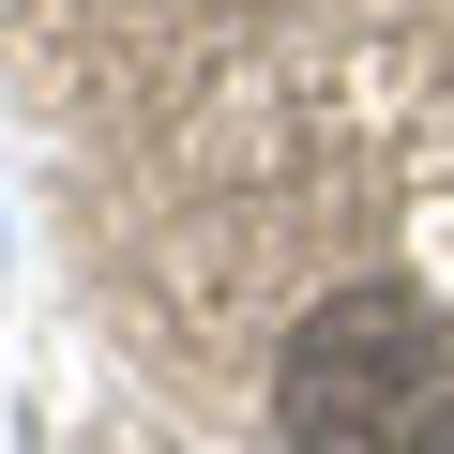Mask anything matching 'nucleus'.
<instances>
[{"label": "nucleus", "instance_id": "obj_1", "mask_svg": "<svg viewBox=\"0 0 454 454\" xmlns=\"http://www.w3.org/2000/svg\"><path fill=\"white\" fill-rule=\"evenodd\" d=\"M273 439L288 454H454V333L409 288H333L273 348Z\"/></svg>", "mask_w": 454, "mask_h": 454}]
</instances>
